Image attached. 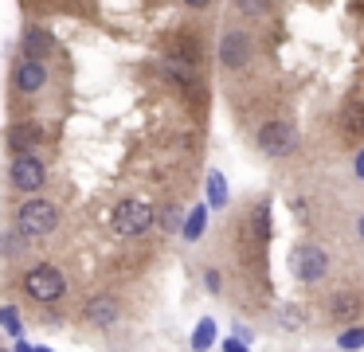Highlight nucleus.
Masks as SVG:
<instances>
[{
	"instance_id": "393cba45",
	"label": "nucleus",
	"mask_w": 364,
	"mask_h": 352,
	"mask_svg": "<svg viewBox=\"0 0 364 352\" xmlns=\"http://www.w3.org/2000/svg\"><path fill=\"white\" fill-rule=\"evenodd\" d=\"M356 231H360V239H364V215H360V223H356Z\"/></svg>"
},
{
	"instance_id": "7ed1b4c3",
	"label": "nucleus",
	"mask_w": 364,
	"mask_h": 352,
	"mask_svg": "<svg viewBox=\"0 0 364 352\" xmlns=\"http://www.w3.org/2000/svg\"><path fill=\"white\" fill-rule=\"evenodd\" d=\"M149 223H153V208L141 200H122L118 208H114V231L126 235V239L149 231Z\"/></svg>"
},
{
	"instance_id": "b1692460",
	"label": "nucleus",
	"mask_w": 364,
	"mask_h": 352,
	"mask_svg": "<svg viewBox=\"0 0 364 352\" xmlns=\"http://www.w3.org/2000/svg\"><path fill=\"white\" fill-rule=\"evenodd\" d=\"M356 176H364V153L356 156Z\"/></svg>"
},
{
	"instance_id": "39448f33",
	"label": "nucleus",
	"mask_w": 364,
	"mask_h": 352,
	"mask_svg": "<svg viewBox=\"0 0 364 352\" xmlns=\"http://www.w3.org/2000/svg\"><path fill=\"white\" fill-rule=\"evenodd\" d=\"M259 145L267 149L270 156H290L298 149V129L290 122H267L259 129Z\"/></svg>"
},
{
	"instance_id": "4468645a",
	"label": "nucleus",
	"mask_w": 364,
	"mask_h": 352,
	"mask_svg": "<svg viewBox=\"0 0 364 352\" xmlns=\"http://www.w3.org/2000/svg\"><path fill=\"white\" fill-rule=\"evenodd\" d=\"M208 192H212V203H215V208H223V203H228V188H223V176H220V172H212V176H208Z\"/></svg>"
},
{
	"instance_id": "f03ea898",
	"label": "nucleus",
	"mask_w": 364,
	"mask_h": 352,
	"mask_svg": "<svg viewBox=\"0 0 364 352\" xmlns=\"http://www.w3.org/2000/svg\"><path fill=\"white\" fill-rule=\"evenodd\" d=\"M24 289L36 297V302H59L67 289V278L55 270V266H32L24 274Z\"/></svg>"
},
{
	"instance_id": "a878e982",
	"label": "nucleus",
	"mask_w": 364,
	"mask_h": 352,
	"mask_svg": "<svg viewBox=\"0 0 364 352\" xmlns=\"http://www.w3.org/2000/svg\"><path fill=\"white\" fill-rule=\"evenodd\" d=\"M0 352H4V348H0Z\"/></svg>"
},
{
	"instance_id": "9d476101",
	"label": "nucleus",
	"mask_w": 364,
	"mask_h": 352,
	"mask_svg": "<svg viewBox=\"0 0 364 352\" xmlns=\"http://www.w3.org/2000/svg\"><path fill=\"white\" fill-rule=\"evenodd\" d=\"M9 145L16 149L20 156H28L36 145H40V129H36V125H12V129H9Z\"/></svg>"
},
{
	"instance_id": "6e6552de",
	"label": "nucleus",
	"mask_w": 364,
	"mask_h": 352,
	"mask_svg": "<svg viewBox=\"0 0 364 352\" xmlns=\"http://www.w3.org/2000/svg\"><path fill=\"white\" fill-rule=\"evenodd\" d=\"M43 82H48V70H43V63L24 59V63L16 67V90H24V94H40V90H43Z\"/></svg>"
},
{
	"instance_id": "0eeeda50",
	"label": "nucleus",
	"mask_w": 364,
	"mask_h": 352,
	"mask_svg": "<svg viewBox=\"0 0 364 352\" xmlns=\"http://www.w3.org/2000/svg\"><path fill=\"white\" fill-rule=\"evenodd\" d=\"M251 59V43H247V36H239V31H228L220 43V63L231 70H239L243 63Z\"/></svg>"
},
{
	"instance_id": "423d86ee",
	"label": "nucleus",
	"mask_w": 364,
	"mask_h": 352,
	"mask_svg": "<svg viewBox=\"0 0 364 352\" xmlns=\"http://www.w3.org/2000/svg\"><path fill=\"white\" fill-rule=\"evenodd\" d=\"M43 176H48V172H43L40 156L28 153V156H16V161H12V184H16L20 192H40Z\"/></svg>"
},
{
	"instance_id": "aec40b11",
	"label": "nucleus",
	"mask_w": 364,
	"mask_h": 352,
	"mask_svg": "<svg viewBox=\"0 0 364 352\" xmlns=\"http://www.w3.org/2000/svg\"><path fill=\"white\" fill-rule=\"evenodd\" d=\"M0 247H4V255H20V235H4V239H0Z\"/></svg>"
},
{
	"instance_id": "412c9836",
	"label": "nucleus",
	"mask_w": 364,
	"mask_h": 352,
	"mask_svg": "<svg viewBox=\"0 0 364 352\" xmlns=\"http://www.w3.org/2000/svg\"><path fill=\"white\" fill-rule=\"evenodd\" d=\"M282 325H301V313H298V305H286V309H282Z\"/></svg>"
},
{
	"instance_id": "6ab92c4d",
	"label": "nucleus",
	"mask_w": 364,
	"mask_h": 352,
	"mask_svg": "<svg viewBox=\"0 0 364 352\" xmlns=\"http://www.w3.org/2000/svg\"><path fill=\"white\" fill-rule=\"evenodd\" d=\"M153 219H161V223H165L168 231H176V227H181V211H176V208H165L161 215H153Z\"/></svg>"
},
{
	"instance_id": "1a4fd4ad",
	"label": "nucleus",
	"mask_w": 364,
	"mask_h": 352,
	"mask_svg": "<svg viewBox=\"0 0 364 352\" xmlns=\"http://www.w3.org/2000/svg\"><path fill=\"white\" fill-rule=\"evenodd\" d=\"M87 321H95V325H114V321H118V302H114V297H90Z\"/></svg>"
},
{
	"instance_id": "f3484780",
	"label": "nucleus",
	"mask_w": 364,
	"mask_h": 352,
	"mask_svg": "<svg viewBox=\"0 0 364 352\" xmlns=\"http://www.w3.org/2000/svg\"><path fill=\"white\" fill-rule=\"evenodd\" d=\"M212 336H215V325H212V321H200V329L192 333V344H196V348H208Z\"/></svg>"
},
{
	"instance_id": "dca6fc26",
	"label": "nucleus",
	"mask_w": 364,
	"mask_h": 352,
	"mask_svg": "<svg viewBox=\"0 0 364 352\" xmlns=\"http://www.w3.org/2000/svg\"><path fill=\"white\" fill-rule=\"evenodd\" d=\"M165 75H173L176 82H184V86H192V75H188V67H184L181 59H165Z\"/></svg>"
},
{
	"instance_id": "ddd939ff",
	"label": "nucleus",
	"mask_w": 364,
	"mask_h": 352,
	"mask_svg": "<svg viewBox=\"0 0 364 352\" xmlns=\"http://www.w3.org/2000/svg\"><path fill=\"white\" fill-rule=\"evenodd\" d=\"M204 227H208V211L196 208V211H188V219H184L181 231L188 235V239H200V235H204Z\"/></svg>"
},
{
	"instance_id": "4be33fe9",
	"label": "nucleus",
	"mask_w": 364,
	"mask_h": 352,
	"mask_svg": "<svg viewBox=\"0 0 364 352\" xmlns=\"http://www.w3.org/2000/svg\"><path fill=\"white\" fill-rule=\"evenodd\" d=\"M204 286L215 294V289H220V274H215V270H208V274H204Z\"/></svg>"
},
{
	"instance_id": "f8f14e48",
	"label": "nucleus",
	"mask_w": 364,
	"mask_h": 352,
	"mask_svg": "<svg viewBox=\"0 0 364 352\" xmlns=\"http://www.w3.org/2000/svg\"><path fill=\"white\" fill-rule=\"evenodd\" d=\"M356 309H360L356 294H337V297H333V317L348 321V317H356Z\"/></svg>"
},
{
	"instance_id": "5701e85b",
	"label": "nucleus",
	"mask_w": 364,
	"mask_h": 352,
	"mask_svg": "<svg viewBox=\"0 0 364 352\" xmlns=\"http://www.w3.org/2000/svg\"><path fill=\"white\" fill-rule=\"evenodd\" d=\"M228 352H247V348H243L239 341H228Z\"/></svg>"
},
{
	"instance_id": "a211bd4d",
	"label": "nucleus",
	"mask_w": 364,
	"mask_h": 352,
	"mask_svg": "<svg viewBox=\"0 0 364 352\" xmlns=\"http://www.w3.org/2000/svg\"><path fill=\"white\" fill-rule=\"evenodd\" d=\"M0 325L12 329V333L20 336V317H16V309H12V305H4V309H0Z\"/></svg>"
},
{
	"instance_id": "f257e3e1",
	"label": "nucleus",
	"mask_w": 364,
	"mask_h": 352,
	"mask_svg": "<svg viewBox=\"0 0 364 352\" xmlns=\"http://www.w3.org/2000/svg\"><path fill=\"white\" fill-rule=\"evenodd\" d=\"M59 223V208L48 200H28L24 208L16 211V227L20 235H28V239H40V235H51Z\"/></svg>"
},
{
	"instance_id": "20e7f679",
	"label": "nucleus",
	"mask_w": 364,
	"mask_h": 352,
	"mask_svg": "<svg viewBox=\"0 0 364 352\" xmlns=\"http://www.w3.org/2000/svg\"><path fill=\"white\" fill-rule=\"evenodd\" d=\"M290 270H294V278H301V282H317L329 270V255H325L321 247H314V242H301L290 255Z\"/></svg>"
},
{
	"instance_id": "2eb2a0df",
	"label": "nucleus",
	"mask_w": 364,
	"mask_h": 352,
	"mask_svg": "<svg viewBox=\"0 0 364 352\" xmlns=\"http://www.w3.org/2000/svg\"><path fill=\"white\" fill-rule=\"evenodd\" d=\"M337 344H341V348H348V352H353V348H364V329H360V325H356V329H345Z\"/></svg>"
},
{
	"instance_id": "9b49d317",
	"label": "nucleus",
	"mask_w": 364,
	"mask_h": 352,
	"mask_svg": "<svg viewBox=\"0 0 364 352\" xmlns=\"http://www.w3.org/2000/svg\"><path fill=\"white\" fill-rule=\"evenodd\" d=\"M24 47H28V59L40 63L43 55H48V47H51V36H48V31H40V28H32V31H28V39H24Z\"/></svg>"
}]
</instances>
